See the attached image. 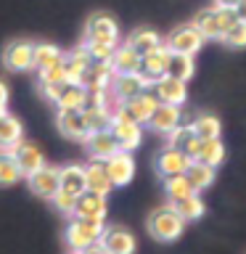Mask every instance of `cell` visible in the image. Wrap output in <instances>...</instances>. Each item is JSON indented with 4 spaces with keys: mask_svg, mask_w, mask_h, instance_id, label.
I'll return each instance as SVG.
<instances>
[{
    "mask_svg": "<svg viewBox=\"0 0 246 254\" xmlns=\"http://www.w3.org/2000/svg\"><path fill=\"white\" fill-rule=\"evenodd\" d=\"M183 230H185V220L180 217L172 204H164V206H159V209L151 212L148 233L154 236L156 241L172 244V241H178V238L183 236Z\"/></svg>",
    "mask_w": 246,
    "mask_h": 254,
    "instance_id": "obj_1",
    "label": "cell"
},
{
    "mask_svg": "<svg viewBox=\"0 0 246 254\" xmlns=\"http://www.w3.org/2000/svg\"><path fill=\"white\" fill-rule=\"evenodd\" d=\"M103 233V222L101 220H85V217H71L66 228V244L71 252H85L87 246L98 244V238Z\"/></svg>",
    "mask_w": 246,
    "mask_h": 254,
    "instance_id": "obj_2",
    "label": "cell"
},
{
    "mask_svg": "<svg viewBox=\"0 0 246 254\" xmlns=\"http://www.w3.org/2000/svg\"><path fill=\"white\" fill-rule=\"evenodd\" d=\"M159 106V98L154 95V90H143L140 95H135L130 101H122L114 111V117H124V119H132V122L138 125H146L151 114H154V109Z\"/></svg>",
    "mask_w": 246,
    "mask_h": 254,
    "instance_id": "obj_3",
    "label": "cell"
},
{
    "mask_svg": "<svg viewBox=\"0 0 246 254\" xmlns=\"http://www.w3.org/2000/svg\"><path fill=\"white\" fill-rule=\"evenodd\" d=\"M185 154L190 159H196V162H204V164H212V167H220L228 156L220 138H198V135H193V138L188 140Z\"/></svg>",
    "mask_w": 246,
    "mask_h": 254,
    "instance_id": "obj_4",
    "label": "cell"
},
{
    "mask_svg": "<svg viewBox=\"0 0 246 254\" xmlns=\"http://www.w3.org/2000/svg\"><path fill=\"white\" fill-rule=\"evenodd\" d=\"M98 244L109 254H135V249H138V241H135L132 230H127L124 225H103Z\"/></svg>",
    "mask_w": 246,
    "mask_h": 254,
    "instance_id": "obj_5",
    "label": "cell"
},
{
    "mask_svg": "<svg viewBox=\"0 0 246 254\" xmlns=\"http://www.w3.org/2000/svg\"><path fill=\"white\" fill-rule=\"evenodd\" d=\"M148 87H151V82L140 74V71H130V74H114L111 77L109 93L117 103H122V101H130L135 95H140L143 90H148Z\"/></svg>",
    "mask_w": 246,
    "mask_h": 254,
    "instance_id": "obj_6",
    "label": "cell"
},
{
    "mask_svg": "<svg viewBox=\"0 0 246 254\" xmlns=\"http://www.w3.org/2000/svg\"><path fill=\"white\" fill-rule=\"evenodd\" d=\"M164 45L170 48V51H175V53L196 56L204 48V37H201V32H198L193 24H183V27H175L170 35H167Z\"/></svg>",
    "mask_w": 246,
    "mask_h": 254,
    "instance_id": "obj_7",
    "label": "cell"
},
{
    "mask_svg": "<svg viewBox=\"0 0 246 254\" xmlns=\"http://www.w3.org/2000/svg\"><path fill=\"white\" fill-rule=\"evenodd\" d=\"M27 183H29V190L40 198H51L56 196V190L61 188V167H51V164H43L37 172L27 175Z\"/></svg>",
    "mask_w": 246,
    "mask_h": 254,
    "instance_id": "obj_8",
    "label": "cell"
},
{
    "mask_svg": "<svg viewBox=\"0 0 246 254\" xmlns=\"http://www.w3.org/2000/svg\"><path fill=\"white\" fill-rule=\"evenodd\" d=\"M56 127L63 138L69 140H79L85 143L87 135H90V127L85 122L82 109H59V117H56Z\"/></svg>",
    "mask_w": 246,
    "mask_h": 254,
    "instance_id": "obj_9",
    "label": "cell"
},
{
    "mask_svg": "<svg viewBox=\"0 0 246 254\" xmlns=\"http://www.w3.org/2000/svg\"><path fill=\"white\" fill-rule=\"evenodd\" d=\"M111 135H114L119 151H135L143 140V125L132 122V119H124V117H114L109 125Z\"/></svg>",
    "mask_w": 246,
    "mask_h": 254,
    "instance_id": "obj_10",
    "label": "cell"
},
{
    "mask_svg": "<svg viewBox=\"0 0 246 254\" xmlns=\"http://www.w3.org/2000/svg\"><path fill=\"white\" fill-rule=\"evenodd\" d=\"M85 40H103V43H119V24L111 13L95 11L87 19L85 27Z\"/></svg>",
    "mask_w": 246,
    "mask_h": 254,
    "instance_id": "obj_11",
    "label": "cell"
},
{
    "mask_svg": "<svg viewBox=\"0 0 246 254\" xmlns=\"http://www.w3.org/2000/svg\"><path fill=\"white\" fill-rule=\"evenodd\" d=\"M3 64L11 71H27L35 64V43L29 40H13L3 51Z\"/></svg>",
    "mask_w": 246,
    "mask_h": 254,
    "instance_id": "obj_12",
    "label": "cell"
},
{
    "mask_svg": "<svg viewBox=\"0 0 246 254\" xmlns=\"http://www.w3.org/2000/svg\"><path fill=\"white\" fill-rule=\"evenodd\" d=\"M151 90H154V95L159 98V103H172V106H183L188 98V90H185V82L178 77H159L154 85H151Z\"/></svg>",
    "mask_w": 246,
    "mask_h": 254,
    "instance_id": "obj_13",
    "label": "cell"
},
{
    "mask_svg": "<svg viewBox=\"0 0 246 254\" xmlns=\"http://www.w3.org/2000/svg\"><path fill=\"white\" fill-rule=\"evenodd\" d=\"M103 164H106V172H109L111 183H114V188L127 186V183L135 178V159L130 156V151H117V154H111Z\"/></svg>",
    "mask_w": 246,
    "mask_h": 254,
    "instance_id": "obj_14",
    "label": "cell"
},
{
    "mask_svg": "<svg viewBox=\"0 0 246 254\" xmlns=\"http://www.w3.org/2000/svg\"><path fill=\"white\" fill-rule=\"evenodd\" d=\"M11 154L16 156V162H19L21 175H32L45 164V156H43V151H40V146L32 140H24V138L11 148Z\"/></svg>",
    "mask_w": 246,
    "mask_h": 254,
    "instance_id": "obj_15",
    "label": "cell"
},
{
    "mask_svg": "<svg viewBox=\"0 0 246 254\" xmlns=\"http://www.w3.org/2000/svg\"><path fill=\"white\" fill-rule=\"evenodd\" d=\"M190 164V156L185 154L183 148H175V146H167L162 154L156 156V172L162 178H170V175H183Z\"/></svg>",
    "mask_w": 246,
    "mask_h": 254,
    "instance_id": "obj_16",
    "label": "cell"
},
{
    "mask_svg": "<svg viewBox=\"0 0 246 254\" xmlns=\"http://www.w3.org/2000/svg\"><path fill=\"white\" fill-rule=\"evenodd\" d=\"M167 64H170V48H167V45H159V48H154L151 53L140 56V74L146 77L151 85H154L159 77L167 74Z\"/></svg>",
    "mask_w": 246,
    "mask_h": 254,
    "instance_id": "obj_17",
    "label": "cell"
},
{
    "mask_svg": "<svg viewBox=\"0 0 246 254\" xmlns=\"http://www.w3.org/2000/svg\"><path fill=\"white\" fill-rule=\"evenodd\" d=\"M71 217H85V220H106V196L93 193V190H85V193L77 196L74 204V214Z\"/></svg>",
    "mask_w": 246,
    "mask_h": 254,
    "instance_id": "obj_18",
    "label": "cell"
},
{
    "mask_svg": "<svg viewBox=\"0 0 246 254\" xmlns=\"http://www.w3.org/2000/svg\"><path fill=\"white\" fill-rule=\"evenodd\" d=\"M90 64H93V59H90L85 45L63 53V74H66V82H82V74L87 71Z\"/></svg>",
    "mask_w": 246,
    "mask_h": 254,
    "instance_id": "obj_19",
    "label": "cell"
},
{
    "mask_svg": "<svg viewBox=\"0 0 246 254\" xmlns=\"http://www.w3.org/2000/svg\"><path fill=\"white\" fill-rule=\"evenodd\" d=\"M85 180H87V190L101 193V196H109L111 188H114V183H111L109 172H106V164L101 159H90L85 164Z\"/></svg>",
    "mask_w": 246,
    "mask_h": 254,
    "instance_id": "obj_20",
    "label": "cell"
},
{
    "mask_svg": "<svg viewBox=\"0 0 246 254\" xmlns=\"http://www.w3.org/2000/svg\"><path fill=\"white\" fill-rule=\"evenodd\" d=\"M146 125H148L154 132L167 135V132L172 130V127L180 125V106H172V103H159Z\"/></svg>",
    "mask_w": 246,
    "mask_h": 254,
    "instance_id": "obj_21",
    "label": "cell"
},
{
    "mask_svg": "<svg viewBox=\"0 0 246 254\" xmlns=\"http://www.w3.org/2000/svg\"><path fill=\"white\" fill-rule=\"evenodd\" d=\"M87 146V154H90V159H101V162H106V159L111 154H117L119 146L114 140V135H111V130H98V132H90L85 140Z\"/></svg>",
    "mask_w": 246,
    "mask_h": 254,
    "instance_id": "obj_22",
    "label": "cell"
},
{
    "mask_svg": "<svg viewBox=\"0 0 246 254\" xmlns=\"http://www.w3.org/2000/svg\"><path fill=\"white\" fill-rule=\"evenodd\" d=\"M111 71L114 74H130V71H140V53L132 45H117L114 56H111Z\"/></svg>",
    "mask_w": 246,
    "mask_h": 254,
    "instance_id": "obj_23",
    "label": "cell"
},
{
    "mask_svg": "<svg viewBox=\"0 0 246 254\" xmlns=\"http://www.w3.org/2000/svg\"><path fill=\"white\" fill-rule=\"evenodd\" d=\"M56 106L59 109H85L87 103V87L79 85V82H61V90L56 95Z\"/></svg>",
    "mask_w": 246,
    "mask_h": 254,
    "instance_id": "obj_24",
    "label": "cell"
},
{
    "mask_svg": "<svg viewBox=\"0 0 246 254\" xmlns=\"http://www.w3.org/2000/svg\"><path fill=\"white\" fill-rule=\"evenodd\" d=\"M111 77H114V71H111V64L109 61H93L87 71L82 74V82L87 90H109L111 85Z\"/></svg>",
    "mask_w": 246,
    "mask_h": 254,
    "instance_id": "obj_25",
    "label": "cell"
},
{
    "mask_svg": "<svg viewBox=\"0 0 246 254\" xmlns=\"http://www.w3.org/2000/svg\"><path fill=\"white\" fill-rule=\"evenodd\" d=\"M193 27L201 32V37H204V40H222L220 13H217V8H214V5H209V8H204V11H198V13H196Z\"/></svg>",
    "mask_w": 246,
    "mask_h": 254,
    "instance_id": "obj_26",
    "label": "cell"
},
{
    "mask_svg": "<svg viewBox=\"0 0 246 254\" xmlns=\"http://www.w3.org/2000/svg\"><path fill=\"white\" fill-rule=\"evenodd\" d=\"M24 138V127L21 122L16 119L13 114H0V148L3 151H11L16 143Z\"/></svg>",
    "mask_w": 246,
    "mask_h": 254,
    "instance_id": "obj_27",
    "label": "cell"
},
{
    "mask_svg": "<svg viewBox=\"0 0 246 254\" xmlns=\"http://www.w3.org/2000/svg\"><path fill=\"white\" fill-rule=\"evenodd\" d=\"M217 167H212V164H204V162H196V159H190V164H188V170H185V178L190 180V186L196 188V193L198 190H204V188H209L214 178H217Z\"/></svg>",
    "mask_w": 246,
    "mask_h": 254,
    "instance_id": "obj_28",
    "label": "cell"
},
{
    "mask_svg": "<svg viewBox=\"0 0 246 254\" xmlns=\"http://www.w3.org/2000/svg\"><path fill=\"white\" fill-rule=\"evenodd\" d=\"M167 74H170V77H178V79H183V82H188V79L196 74V61H193V56H190V53H175V51H170Z\"/></svg>",
    "mask_w": 246,
    "mask_h": 254,
    "instance_id": "obj_29",
    "label": "cell"
},
{
    "mask_svg": "<svg viewBox=\"0 0 246 254\" xmlns=\"http://www.w3.org/2000/svg\"><path fill=\"white\" fill-rule=\"evenodd\" d=\"M61 188L69 193H85L87 190V180H85V167L82 164H66L61 167Z\"/></svg>",
    "mask_w": 246,
    "mask_h": 254,
    "instance_id": "obj_30",
    "label": "cell"
},
{
    "mask_svg": "<svg viewBox=\"0 0 246 254\" xmlns=\"http://www.w3.org/2000/svg\"><path fill=\"white\" fill-rule=\"evenodd\" d=\"M127 45H132L140 56H146V53L154 51V48L164 45V40L159 37V32H154V29H148V27H138L130 37H127Z\"/></svg>",
    "mask_w": 246,
    "mask_h": 254,
    "instance_id": "obj_31",
    "label": "cell"
},
{
    "mask_svg": "<svg viewBox=\"0 0 246 254\" xmlns=\"http://www.w3.org/2000/svg\"><path fill=\"white\" fill-rule=\"evenodd\" d=\"M82 114H85V122L90 127V132H98V130H109L111 119H114V109L111 106H90L87 103L82 109Z\"/></svg>",
    "mask_w": 246,
    "mask_h": 254,
    "instance_id": "obj_32",
    "label": "cell"
},
{
    "mask_svg": "<svg viewBox=\"0 0 246 254\" xmlns=\"http://www.w3.org/2000/svg\"><path fill=\"white\" fill-rule=\"evenodd\" d=\"M164 193L170 198V204H175V201H180V198L196 193V188L190 186V180L185 178V172H183V175H170V178H164Z\"/></svg>",
    "mask_w": 246,
    "mask_h": 254,
    "instance_id": "obj_33",
    "label": "cell"
},
{
    "mask_svg": "<svg viewBox=\"0 0 246 254\" xmlns=\"http://www.w3.org/2000/svg\"><path fill=\"white\" fill-rule=\"evenodd\" d=\"M53 64H63V51L56 48L51 43H35V64L32 69H45V66H53Z\"/></svg>",
    "mask_w": 246,
    "mask_h": 254,
    "instance_id": "obj_34",
    "label": "cell"
},
{
    "mask_svg": "<svg viewBox=\"0 0 246 254\" xmlns=\"http://www.w3.org/2000/svg\"><path fill=\"white\" fill-rule=\"evenodd\" d=\"M172 206L178 209V214L185 222H193V220L204 217V201H201V196H198V193H190L185 198H180V201H175Z\"/></svg>",
    "mask_w": 246,
    "mask_h": 254,
    "instance_id": "obj_35",
    "label": "cell"
},
{
    "mask_svg": "<svg viewBox=\"0 0 246 254\" xmlns=\"http://www.w3.org/2000/svg\"><path fill=\"white\" fill-rule=\"evenodd\" d=\"M24 178L21 170H19V162L11 151H3L0 148V186H13Z\"/></svg>",
    "mask_w": 246,
    "mask_h": 254,
    "instance_id": "obj_36",
    "label": "cell"
},
{
    "mask_svg": "<svg viewBox=\"0 0 246 254\" xmlns=\"http://www.w3.org/2000/svg\"><path fill=\"white\" fill-rule=\"evenodd\" d=\"M190 125H193V132L198 138H220L222 132V122L214 114H198Z\"/></svg>",
    "mask_w": 246,
    "mask_h": 254,
    "instance_id": "obj_37",
    "label": "cell"
},
{
    "mask_svg": "<svg viewBox=\"0 0 246 254\" xmlns=\"http://www.w3.org/2000/svg\"><path fill=\"white\" fill-rule=\"evenodd\" d=\"M85 48H87V53H90L93 61H111L117 43H103V40H85Z\"/></svg>",
    "mask_w": 246,
    "mask_h": 254,
    "instance_id": "obj_38",
    "label": "cell"
},
{
    "mask_svg": "<svg viewBox=\"0 0 246 254\" xmlns=\"http://www.w3.org/2000/svg\"><path fill=\"white\" fill-rule=\"evenodd\" d=\"M193 125H178V127H172L170 132H167V146H175V148H183L185 151L188 146V140L193 138Z\"/></svg>",
    "mask_w": 246,
    "mask_h": 254,
    "instance_id": "obj_39",
    "label": "cell"
},
{
    "mask_svg": "<svg viewBox=\"0 0 246 254\" xmlns=\"http://www.w3.org/2000/svg\"><path fill=\"white\" fill-rule=\"evenodd\" d=\"M51 204H53V209L61 212V214H74L77 196L69 193V190H63V188H59V190H56V196L51 198Z\"/></svg>",
    "mask_w": 246,
    "mask_h": 254,
    "instance_id": "obj_40",
    "label": "cell"
},
{
    "mask_svg": "<svg viewBox=\"0 0 246 254\" xmlns=\"http://www.w3.org/2000/svg\"><path fill=\"white\" fill-rule=\"evenodd\" d=\"M222 43L228 48H246V24L244 21H236L225 35H222Z\"/></svg>",
    "mask_w": 246,
    "mask_h": 254,
    "instance_id": "obj_41",
    "label": "cell"
},
{
    "mask_svg": "<svg viewBox=\"0 0 246 254\" xmlns=\"http://www.w3.org/2000/svg\"><path fill=\"white\" fill-rule=\"evenodd\" d=\"M37 79L40 85H51V82H63L66 74H63V64H53V66L37 69Z\"/></svg>",
    "mask_w": 246,
    "mask_h": 254,
    "instance_id": "obj_42",
    "label": "cell"
},
{
    "mask_svg": "<svg viewBox=\"0 0 246 254\" xmlns=\"http://www.w3.org/2000/svg\"><path fill=\"white\" fill-rule=\"evenodd\" d=\"M233 11H236V19L246 24V0H238V5L233 8Z\"/></svg>",
    "mask_w": 246,
    "mask_h": 254,
    "instance_id": "obj_43",
    "label": "cell"
},
{
    "mask_svg": "<svg viewBox=\"0 0 246 254\" xmlns=\"http://www.w3.org/2000/svg\"><path fill=\"white\" fill-rule=\"evenodd\" d=\"M8 106V85L0 79V109H5Z\"/></svg>",
    "mask_w": 246,
    "mask_h": 254,
    "instance_id": "obj_44",
    "label": "cell"
},
{
    "mask_svg": "<svg viewBox=\"0 0 246 254\" xmlns=\"http://www.w3.org/2000/svg\"><path fill=\"white\" fill-rule=\"evenodd\" d=\"M82 254H109V252H106V249H103V246H101V244H93V246H87V249H85Z\"/></svg>",
    "mask_w": 246,
    "mask_h": 254,
    "instance_id": "obj_45",
    "label": "cell"
},
{
    "mask_svg": "<svg viewBox=\"0 0 246 254\" xmlns=\"http://www.w3.org/2000/svg\"><path fill=\"white\" fill-rule=\"evenodd\" d=\"M212 5H222V8H236V5H238V0H214Z\"/></svg>",
    "mask_w": 246,
    "mask_h": 254,
    "instance_id": "obj_46",
    "label": "cell"
},
{
    "mask_svg": "<svg viewBox=\"0 0 246 254\" xmlns=\"http://www.w3.org/2000/svg\"><path fill=\"white\" fill-rule=\"evenodd\" d=\"M69 254H82V252H69Z\"/></svg>",
    "mask_w": 246,
    "mask_h": 254,
    "instance_id": "obj_47",
    "label": "cell"
},
{
    "mask_svg": "<svg viewBox=\"0 0 246 254\" xmlns=\"http://www.w3.org/2000/svg\"><path fill=\"white\" fill-rule=\"evenodd\" d=\"M3 111H5V109H0V114H3Z\"/></svg>",
    "mask_w": 246,
    "mask_h": 254,
    "instance_id": "obj_48",
    "label": "cell"
}]
</instances>
